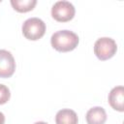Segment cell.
<instances>
[{"mask_svg": "<svg viewBox=\"0 0 124 124\" xmlns=\"http://www.w3.org/2000/svg\"><path fill=\"white\" fill-rule=\"evenodd\" d=\"M46 32V24L39 17H30L22 24L23 36L31 41L41 39Z\"/></svg>", "mask_w": 124, "mask_h": 124, "instance_id": "7a4b0ae2", "label": "cell"}, {"mask_svg": "<svg viewBox=\"0 0 124 124\" xmlns=\"http://www.w3.org/2000/svg\"><path fill=\"white\" fill-rule=\"evenodd\" d=\"M117 50L116 43L113 39L103 37L98 39L94 44V53L100 60H108L111 58Z\"/></svg>", "mask_w": 124, "mask_h": 124, "instance_id": "3957f363", "label": "cell"}, {"mask_svg": "<svg viewBox=\"0 0 124 124\" xmlns=\"http://www.w3.org/2000/svg\"><path fill=\"white\" fill-rule=\"evenodd\" d=\"M16 62L12 53L6 49H0V78H6L14 75Z\"/></svg>", "mask_w": 124, "mask_h": 124, "instance_id": "5b68a950", "label": "cell"}, {"mask_svg": "<svg viewBox=\"0 0 124 124\" xmlns=\"http://www.w3.org/2000/svg\"><path fill=\"white\" fill-rule=\"evenodd\" d=\"M5 123V115L3 114V112L0 111V124H4Z\"/></svg>", "mask_w": 124, "mask_h": 124, "instance_id": "8fae6325", "label": "cell"}, {"mask_svg": "<svg viewBox=\"0 0 124 124\" xmlns=\"http://www.w3.org/2000/svg\"><path fill=\"white\" fill-rule=\"evenodd\" d=\"M108 103L110 107L118 111L124 110V88L119 85L113 87L108 94Z\"/></svg>", "mask_w": 124, "mask_h": 124, "instance_id": "8992f818", "label": "cell"}, {"mask_svg": "<svg viewBox=\"0 0 124 124\" xmlns=\"http://www.w3.org/2000/svg\"><path fill=\"white\" fill-rule=\"evenodd\" d=\"M78 36L70 30H59L50 38L52 47L60 52H67L75 49L78 45Z\"/></svg>", "mask_w": 124, "mask_h": 124, "instance_id": "6da1fadb", "label": "cell"}, {"mask_svg": "<svg viewBox=\"0 0 124 124\" xmlns=\"http://www.w3.org/2000/svg\"><path fill=\"white\" fill-rule=\"evenodd\" d=\"M76 10L74 5L69 1H57L51 8L52 17L59 22H66L71 20L75 16Z\"/></svg>", "mask_w": 124, "mask_h": 124, "instance_id": "277c9868", "label": "cell"}, {"mask_svg": "<svg viewBox=\"0 0 124 124\" xmlns=\"http://www.w3.org/2000/svg\"><path fill=\"white\" fill-rule=\"evenodd\" d=\"M85 117L87 124H105L107 120V113L105 108L102 107H94L86 112Z\"/></svg>", "mask_w": 124, "mask_h": 124, "instance_id": "52a82bcc", "label": "cell"}, {"mask_svg": "<svg viewBox=\"0 0 124 124\" xmlns=\"http://www.w3.org/2000/svg\"><path fill=\"white\" fill-rule=\"evenodd\" d=\"M34 124H47V123H46V122H44V121H39V122H36V123H34Z\"/></svg>", "mask_w": 124, "mask_h": 124, "instance_id": "7c38bea8", "label": "cell"}, {"mask_svg": "<svg viewBox=\"0 0 124 124\" xmlns=\"http://www.w3.org/2000/svg\"><path fill=\"white\" fill-rule=\"evenodd\" d=\"M11 97V93L9 88L4 85V84H0V105L6 104Z\"/></svg>", "mask_w": 124, "mask_h": 124, "instance_id": "30bf717a", "label": "cell"}, {"mask_svg": "<svg viewBox=\"0 0 124 124\" xmlns=\"http://www.w3.org/2000/svg\"><path fill=\"white\" fill-rule=\"evenodd\" d=\"M78 121L77 113L70 108L60 109L55 115L56 124H78Z\"/></svg>", "mask_w": 124, "mask_h": 124, "instance_id": "ba28073f", "label": "cell"}, {"mask_svg": "<svg viewBox=\"0 0 124 124\" xmlns=\"http://www.w3.org/2000/svg\"><path fill=\"white\" fill-rule=\"evenodd\" d=\"M0 2H1V0H0Z\"/></svg>", "mask_w": 124, "mask_h": 124, "instance_id": "4fadbf2b", "label": "cell"}, {"mask_svg": "<svg viewBox=\"0 0 124 124\" xmlns=\"http://www.w3.org/2000/svg\"><path fill=\"white\" fill-rule=\"evenodd\" d=\"M36 4V0H11V5L18 13H26L32 11Z\"/></svg>", "mask_w": 124, "mask_h": 124, "instance_id": "9c48e42d", "label": "cell"}]
</instances>
